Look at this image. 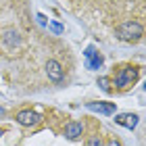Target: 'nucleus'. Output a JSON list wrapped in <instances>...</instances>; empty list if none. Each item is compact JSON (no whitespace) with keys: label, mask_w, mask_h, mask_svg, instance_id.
Wrapping results in <instances>:
<instances>
[{"label":"nucleus","mask_w":146,"mask_h":146,"mask_svg":"<svg viewBox=\"0 0 146 146\" xmlns=\"http://www.w3.org/2000/svg\"><path fill=\"white\" fill-rule=\"evenodd\" d=\"M144 29L138 21H125L117 27V38L123 40V42H138L142 38Z\"/></svg>","instance_id":"1"},{"label":"nucleus","mask_w":146,"mask_h":146,"mask_svg":"<svg viewBox=\"0 0 146 146\" xmlns=\"http://www.w3.org/2000/svg\"><path fill=\"white\" fill-rule=\"evenodd\" d=\"M138 79V67H121L115 75V86L117 88H129Z\"/></svg>","instance_id":"2"},{"label":"nucleus","mask_w":146,"mask_h":146,"mask_svg":"<svg viewBox=\"0 0 146 146\" xmlns=\"http://www.w3.org/2000/svg\"><path fill=\"white\" fill-rule=\"evenodd\" d=\"M40 117L36 111H21V113H17V123L19 125H23V127H31V125H38L40 123Z\"/></svg>","instance_id":"3"},{"label":"nucleus","mask_w":146,"mask_h":146,"mask_svg":"<svg viewBox=\"0 0 146 146\" xmlns=\"http://www.w3.org/2000/svg\"><path fill=\"white\" fill-rule=\"evenodd\" d=\"M138 117L136 113H121V115H115V123L121 125V127H127V129H134L138 125Z\"/></svg>","instance_id":"4"},{"label":"nucleus","mask_w":146,"mask_h":146,"mask_svg":"<svg viewBox=\"0 0 146 146\" xmlns=\"http://www.w3.org/2000/svg\"><path fill=\"white\" fill-rule=\"evenodd\" d=\"M46 73H48V77L52 79V82H61L63 79V67H61V63L58 61H48L46 63Z\"/></svg>","instance_id":"5"},{"label":"nucleus","mask_w":146,"mask_h":146,"mask_svg":"<svg viewBox=\"0 0 146 146\" xmlns=\"http://www.w3.org/2000/svg\"><path fill=\"white\" fill-rule=\"evenodd\" d=\"M86 107H88L90 111L102 113V115H113V113H115V104L113 102H88Z\"/></svg>","instance_id":"6"},{"label":"nucleus","mask_w":146,"mask_h":146,"mask_svg":"<svg viewBox=\"0 0 146 146\" xmlns=\"http://www.w3.org/2000/svg\"><path fill=\"white\" fill-rule=\"evenodd\" d=\"M82 134H84V125L82 123H69L67 127H65V138L67 140H77V138H82Z\"/></svg>","instance_id":"7"},{"label":"nucleus","mask_w":146,"mask_h":146,"mask_svg":"<svg viewBox=\"0 0 146 146\" xmlns=\"http://www.w3.org/2000/svg\"><path fill=\"white\" fill-rule=\"evenodd\" d=\"M4 44L9 46V48H15V46H19V44H21V36H19V31L9 29V31L4 34Z\"/></svg>","instance_id":"8"},{"label":"nucleus","mask_w":146,"mask_h":146,"mask_svg":"<svg viewBox=\"0 0 146 146\" xmlns=\"http://www.w3.org/2000/svg\"><path fill=\"white\" fill-rule=\"evenodd\" d=\"M86 67H88V69H100V67H102V56H100V54H96L94 58L86 61Z\"/></svg>","instance_id":"9"},{"label":"nucleus","mask_w":146,"mask_h":146,"mask_svg":"<svg viewBox=\"0 0 146 146\" xmlns=\"http://www.w3.org/2000/svg\"><path fill=\"white\" fill-rule=\"evenodd\" d=\"M98 86H100L104 92H109L111 90V79L109 77H98Z\"/></svg>","instance_id":"10"},{"label":"nucleus","mask_w":146,"mask_h":146,"mask_svg":"<svg viewBox=\"0 0 146 146\" xmlns=\"http://www.w3.org/2000/svg\"><path fill=\"white\" fill-rule=\"evenodd\" d=\"M96 54H98V52H96V48H94V46H88V48H86V52H84L86 61H90V58H94Z\"/></svg>","instance_id":"11"},{"label":"nucleus","mask_w":146,"mask_h":146,"mask_svg":"<svg viewBox=\"0 0 146 146\" xmlns=\"http://www.w3.org/2000/svg\"><path fill=\"white\" fill-rule=\"evenodd\" d=\"M86 146H104V144H102V140H100L98 136H92L90 140H88V144H86Z\"/></svg>","instance_id":"12"},{"label":"nucleus","mask_w":146,"mask_h":146,"mask_svg":"<svg viewBox=\"0 0 146 146\" xmlns=\"http://www.w3.org/2000/svg\"><path fill=\"white\" fill-rule=\"evenodd\" d=\"M50 29L54 31V34H63V25L61 23H50Z\"/></svg>","instance_id":"13"},{"label":"nucleus","mask_w":146,"mask_h":146,"mask_svg":"<svg viewBox=\"0 0 146 146\" xmlns=\"http://www.w3.org/2000/svg\"><path fill=\"white\" fill-rule=\"evenodd\" d=\"M38 23L40 25H46V17L44 15H38Z\"/></svg>","instance_id":"14"},{"label":"nucleus","mask_w":146,"mask_h":146,"mask_svg":"<svg viewBox=\"0 0 146 146\" xmlns=\"http://www.w3.org/2000/svg\"><path fill=\"white\" fill-rule=\"evenodd\" d=\"M107 146H121V144H119V142H117V140H111V142H109V144H107Z\"/></svg>","instance_id":"15"},{"label":"nucleus","mask_w":146,"mask_h":146,"mask_svg":"<svg viewBox=\"0 0 146 146\" xmlns=\"http://www.w3.org/2000/svg\"><path fill=\"white\" fill-rule=\"evenodd\" d=\"M0 115H4V109H0Z\"/></svg>","instance_id":"16"},{"label":"nucleus","mask_w":146,"mask_h":146,"mask_svg":"<svg viewBox=\"0 0 146 146\" xmlns=\"http://www.w3.org/2000/svg\"><path fill=\"white\" fill-rule=\"evenodd\" d=\"M0 136H2V129H0Z\"/></svg>","instance_id":"17"}]
</instances>
